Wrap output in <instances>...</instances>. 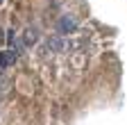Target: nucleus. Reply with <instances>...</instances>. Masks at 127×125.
Listing matches in <instances>:
<instances>
[{
    "label": "nucleus",
    "mask_w": 127,
    "mask_h": 125,
    "mask_svg": "<svg viewBox=\"0 0 127 125\" xmlns=\"http://www.w3.org/2000/svg\"><path fill=\"white\" fill-rule=\"evenodd\" d=\"M75 30H77V21L73 16H61V21H59V32L61 34H73Z\"/></svg>",
    "instance_id": "f257e3e1"
},
{
    "label": "nucleus",
    "mask_w": 127,
    "mask_h": 125,
    "mask_svg": "<svg viewBox=\"0 0 127 125\" xmlns=\"http://www.w3.org/2000/svg\"><path fill=\"white\" fill-rule=\"evenodd\" d=\"M21 55L16 52V50H2L0 52V68H7V66H11L16 59H18Z\"/></svg>",
    "instance_id": "f03ea898"
},
{
    "label": "nucleus",
    "mask_w": 127,
    "mask_h": 125,
    "mask_svg": "<svg viewBox=\"0 0 127 125\" xmlns=\"http://www.w3.org/2000/svg\"><path fill=\"white\" fill-rule=\"evenodd\" d=\"M48 48L55 50V52H61L64 48H66V43H64V39H61L59 34H52L50 39H48Z\"/></svg>",
    "instance_id": "7ed1b4c3"
},
{
    "label": "nucleus",
    "mask_w": 127,
    "mask_h": 125,
    "mask_svg": "<svg viewBox=\"0 0 127 125\" xmlns=\"http://www.w3.org/2000/svg\"><path fill=\"white\" fill-rule=\"evenodd\" d=\"M23 39H25V45H34V43L39 41V32H36L34 27H27V30H25V37H23Z\"/></svg>",
    "instance_id": "20e7f679"
},
{
    "label": "nucleus",
    "mask_w": 127,
    "mask_h": 125,
    "mask_svg": "<svg viewBox=\"0 0 127 125\" xmlns=\"http://www.w3.org/2000/svg\"><path fill=\"white\" fill-rule=\"evenodd\" d=\"M0 2H2V0H0Z\"/></svg>",
    "instance_id": "39448f33"
}]
</instances>
